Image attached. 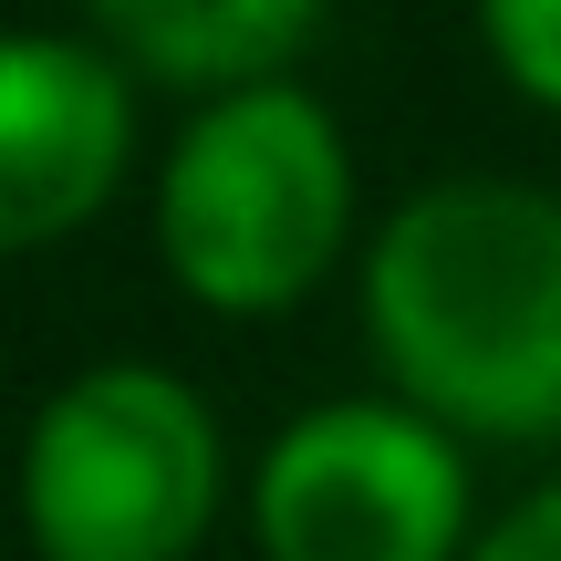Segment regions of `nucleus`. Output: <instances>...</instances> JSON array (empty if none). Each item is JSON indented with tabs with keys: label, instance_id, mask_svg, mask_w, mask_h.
Listing matches in <instances>:
<instances>
[{
	"label": "nucleus",
	"instance_id": "423d86ee",
	"mask_svg": "<svg viewBox=\"0 0 561 561\" xmlns=\"http://www.w3.org/2000/svg\"><path fill=\"white\" fill-rule=\"evenodd\" d=\"M333 0H83L104 42L136 73L178 83V94H250V83H291V53L322 32Z\"/></svg>",
	"mask_w": 561,
	"mask_h": 561
},
{
	"label": "nucleus",
	"instance_id": "0eeeda50",
	"mask_svg": "<svg viewBox=\"0 0 561 561\" xmlns=\"http://www.w3.org/2000/svg\"><path fill=\"white\" fill-rule=\"evenodd\" d=\"M479 32H489V62L561 115V0H479Z\"/></svg>",
	"mask_w": 561,
	"mask_h": 561
},
{
	"label": "nucleus",
	"instance_id": "39448f33",
	"mask_svg": "<svg viewBox=\"0 0 561 561\" xmlns=\"http://www.w3.org/2000/svg\"><path fill=\"white\" fill-rule=\"evenodd\" d=\"M136 157V94L104 42L0 32V250L73 240Z\"/></svg>",
	"mask_w": 561,
	"mask_h": 561
},
{
	"label": "nucleus",
	"instance_id": "6e6552de",
	"mask_svg": "<svg viewBox=\"0 0 561 561\" xmlns=\"http://www.w3.org/2000/svg\"><path fill=\"white\" fill-rule=\"evenodd\" d=\"M468 561H561V479L530 489L510 520H489L479 541H468Z\"/></svg>",
	"mask_w": 561,
	"mask_h": 561
},
{
	"label": "nucleus",
	"instance_id": "f257e3e1",
	"mask_svg": "<svg viewBox=\"0 0 561 561\" xmlns=\"http://www.w3.org/2000/svg\"><path fill=\"white\" fill-rule=\"evenodd\" d=\"M364 333L396 405L447 437L561 447V198L520 178L416 187L364 250Z\"/></svg>",
	"mask_w": 561,
	"mask_h": 561
},
{
	"label": "nucleus",
	"instance_id": "f03ea898",
	"mask_svg": "<svg viewBox=\"0 0 561 561\" xmlns=\"http://www.w3.org/2000/svg\"><path fill=\"white\" fill-rule=\"evenodd\" d=\"M354 240V146L301 83H250L187 115L157 178V261L198 312H291Z\"/></svg>",
	"mask_w": 561,
	"mask_h": 561
},
{
	"label": "nucleus",
	"instance_id": "7ed1b4c3",
	"mask_svg": "<svg viewBox=\"0 0 561 561\" xmlns=\"http://www.w3.org/2000/svg\"><path fill=\"white\" fill-rule=\"evenodd\" d=\"M219 416L167 364H94L21 437V530L42 561H187L219 520Z\"/></svg>",
	"mask_w": 561,
	"mask_h": 561
},
{
	"label": "nucleus",
	"instance_id": "20e7f679",
	"mask_svg": "<svg viewBox=\"0 0 561 561\" xmlns=\"http://www.w3.org/2000/svg\"><path fill=\"white\" fill-rule=\"evenodd\" d=\"M261 561H468V458L396 396L301 405L250 479Z\"/></svg>",
	"mask_w": 561,
	"mask_h": 561
}]
</instances>
